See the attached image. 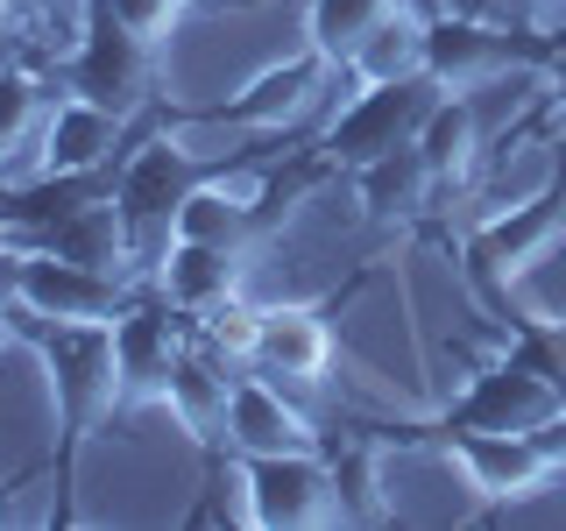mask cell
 <instances>
[{"label": "cell", "mask_w": 566, "mask_h": 531, "mask_svg": "<svg viewBox=\"0 0 566 531\" xmlns=\"http://www.w3.org/2000/svg\"><path fill=\"white\" fill-rule=\"evenodd\" d=\"M220 170L206 149H191L177 128H156V135H135L114 164V206L135 235V262H142V283H149L156 256L170 248V227H177V206Z\"/></svg>", "instance_id": "cell-1"}, {"label": "cell", "mask_w": 566, "mask_h": 531, "mask_svg": "<svg viewBox=\"0 0 566 531\" xmlns=\"http://www.w3.org/2000/svg\"><path fill=\"white\" fill-rule=\"evenodd\" d=\"M447 100V85L432 79V71H418V79H354V93L326 114V128H318L312 149L326 156L333 170H361L376 164V156L403 149V142H418L424 114Z\"/></svg>", "instance_id": "cell-2"}, {"label": "cell", "mask_w": 566, "mask_h": 531, "mask_svg": "<svg viewBox=\"0 0 566 531\" xmlns=\"http://www.w3.org/2000/svg\"><path fill=\"white\" fill-rule=\"evenodd\" d=\"M29 341L50 368V397H57L64 433L85 439L128 404V383H120V362H114V319L106 326H35Z\"/></svg>", "instance_id": "cell-3"}, {"label": "cell", "mask_w": 566, "mask_h": 531, "mask_svg": "<svg viewBox=\"0 0 566 531\" xmlns=\"http://www.w3.org/2000/svg\"><path fill=\"white\" fill-rule=\"evenodd\" d=\"M149 71H156V43L128 35L93 0L78 43L57 58V85H64V93H78V100H93V106H106V114H120V121H135L142 100H149Z\"/></svg>", "instance_id": "cell-4"}, {"label": "cell", "mask_w": 566, "mask_h": 531, "mask_svg": "<svg viewBox=\"0 0 566 531\" xmlns=\"http://www.w3.org/2000/svg\"><path fill=\"white\" fill-rule=\"evenodd\" d=\"M517 29L495 22V14H482V8L447 0V8L424 14V71H432L447 93H482V85L510 79V64H517V58L545 64V43H510Z\"/></svg>", "instance_id": "cell-5"}, {"label": "cell", "mask_w": 566, "mask_h": 531, "mask_svg": "<svg viewBox=\"0 0 566 531\" xmlns=\"http://www.w3.org/2000/svg\"><path fill=\"white\" fill-rule=\"evenodd\" d=\"M128 298H135L128 277H106V270H85V262L50 256V248H29L8 319H14V333H35V326H106Z\"/></svg>", "instance_id": "cell-6"}, {"label": "cell", "mask_w": 566, "mask_h": 531, "mask_svg": "<svg viewBox=\"0 0 566 531\" xmlns=\"http://www.w3.org/2000/svg\"><path fill=\"white\" fill-rule=\"evenodd\" d=\"M553 412H559L553 376L538 362H524V354H503L482 376L460 383V397L447 404L439 433H538Z\"/></svg>", "instance_id": "cell-7"}, {"label": "cell", "mask_w": 566, "mask_h": 531, "mask_svg": "<svg viewBox=\"0 0 566 531\" xmlns=\"http://www.w3.org/2000/svg\"><path fill=\"white\" fill-rule=\"evenodd\" d=\"M191 341V319L170 305L156 283H135V298L114 312V362L128 383V404H156L170 383V362Z\"/></svg>", "instance_id": "cell-8"}, {"label": "cell", "mask_w": 566, "mask_h": 531, "mask_svg": "<svg viewBox=\"0 0 566 531\" xmlns=\"http://www.w3.org/2000/svg\"><path fill=\"white\" fill-rule=\"evenodd\" d=\"M439 447H447L460 489L482 496V503H524V496L559 482V468L538 454L531 433H439Z\"/></svg>", "instance_id": "cell-9"}, {"label": "cell", "mask_w": 566, "mask_h": 531, "mask_svg": "<svg viewBox=\"0 0 566 531\" xmlns=\"http://www.w3.org/2000/svg\"><path fill=\"white\" fill-rule=\"evenodd\" d=\"M227 447L241 460H262V454H318L326 433L312 425V412L291 397V383L262 376V368H241L234 383V404H227Z\"/></svg>", "instance_id": "cell-10"}, {"label": "cell", "mask_w": 566, "mask_h": 531, "mask_svg": "<svg viewBox=\"0 0 566 531\" xmlns=\"http://www.w3.org/2000/svg\"><path fill=\"white\" fill-rule=\"evenodd\" d=\"M248 503H255V524L262 531L333 524V518H340V503H333L326 447H318V454H262V460H248Z\"/></svg>", "instance_id": "cell-11"}, {"label": "cell", "mask_w": 566, "mask_h": 531, "mask_svg": "<svg viewBox=\"0 0 566 531\" xmlns=\"http://www.w3.org/2000/svg\"><path fill=\"white\" fill-rule=\"evenodd\" d=\"M566 235V170L553 177L545 191H531V199L517 206H495L482 227H474V241H468V256H474V270H495V277H524L531 262L545 256Z\"/></svg>", "instance_id": "cell-12"}, {"label": "cell", "mask_w": 566, "mask_h": 531, "mask_svg": "<svg viewBox=\"0 0 566 531\" xmlns=\"http://www.w3.org/2000/svg\"><path fill=\"white\" fill-rule=\"evenodd\" d=\"M57 71L29 58H0V185H22L43 170V121L57 106Z\"/></svg>", "instance_id": "cell-13"}, {"label": "cell", "mask_w": 566, "mask_h": 531, "mask_svg": "<svg viewBox=\"0 0 566 531\" xmlns=\"http://www.w3.org/2000/svg\"><path fill=\"white\" fill-rule=\"evenodd\" d=\"M234 383H241V368L227 362V354H212L199 341H185V354L170 362V383H164V412L170 425L185 439H199V447L220 454L227 447V404H234Z\"/></svg>", "instance_id": "cell-14"}, {"label": "cell", "mask_w": 566, "mask_h": 531, "mask_svg": "<svg viewBox=\"0 0 566 531\" xmlns=\"http://www.w3.org/2000/svg\"><path fill=\"white\" fill-rule=\"evenodd\" d=\"M333 341L326 312L318 305H262V326H255V354H248V368H262V376L291 383V389H318L333 368Z\"/></svg>", "instance_id": "cell-15"}, {"label": "cell", "mask_w": 566, "mask_h": 531, "mask_svg": "<svg viewBox=\"0 0 566 531\" xmlns=\"http://www.w3.org/2000/svg\"><path fill=\"white\" fill-rule=\"evenodd\" d=\"M149 283L185 319H199V312H212V305H227V298L248 291V248H212V241H177L170 235V248L156 256Z\"/></svg>", "instance_id": "cell-16"}, {"label": "cell", "mask_w": 566, "mask_h": 531, "mask_svg": "<svg viewBox=\"0 0 566 531\" xmlns=\"http://www.w3.org/2000/svg\"><path fill=\"white\" fill-rule=\"evenodd\" d=\"M128 142H135V121L106 114L78 93H57L43 121V170H114Z\"/></svg>", "instance_id": "cell-17"}, {"label": "cell", "mask_w": 566, "mask_h": 531, "mask_svg": "<svg viewBox=\"0 0 566 531\" xmlns=\"http://www.w3.org/2000/svg\"><path fill=\"white\" fill-rule=\"evenodd\" d=\"M35 248H50V256H64V262H85V270H106V277H128L142 283V262H135V235H128V220H120V206H114V191H99V199H85L71 220H57Z\"/></svg>", "instance_id": "cell-18"}, {"label": "cell", "mask_w": 566, "mask_h": 531, "mask_svg": "<svg viewBox=\"0 0 566 531\" xmlns=\"http://www.w3.org/2000/svg\"><path fill=\"white\" fill-rule=\"evenodd\" d=\"M418 156L439 185H474L482 177V156H489V121H482V100L474 93H447L424 114L418 128Z\"/></svg>", "instance_id": "cell-19"}, {"label": "cell", "mask_w": 566, "mask_h": 531, "mask_svg": "<svg viewBox=\"0 0 566 531\" xmlns=\"http://www.w3.org/2000/svg\"><path fill=\"white\" fill-rule=\"evenodd\" d=\"M354 177V199H361L368 220H411V212H424V199L439 191V177L424 170V156H418V142H403V149H389L376 156V164H361V170H347Z\"/></svg>", "instance_id": "cell-20"}, {"label": "cell", "mask_w": 566, "mask_h": 531, "mask_svg": "<svg viewBox=\"0 0 566 531\" xmlns=\"http://www.w3.org/2000/svg\"><path fill=\"white\" fill-rule=\"evenodd\" d=\"M389 14L397 0H305V50H318L326 64H354Z\"/></svg>", "instance_id": "cell-21"}, {"label": "cell", "mask_w": 566, "mask_h": 531, "mask_svg": "<svg viewBox=\"0 0 566 531\" xmlns=\"http://www.w3.org/2000/svg\"><path fill=\"white\" fill-rule=\"evenodd\" d=\"M424 71V8L418 0H397V14L361 43V58H354V79H418Z\"/></svg>", "instance_id": "cell-22"}, {"label": "cell", "mask_w": 566, "mask_h": 531, "mask_svg": "<svg viewBox=\"0 0 566 531\" xmlns=\"http://www.w3.org/2000/svg\"><path fill=\"white\" fill-rule=\"evenodd\" d=\"M326 468H333V503H340V524H376V518H389V503H382V447H368V439L326 447Z\"/></svg>", "instance_id": "cell-23"}, {"label": "cell", "mask_w": 566, "mask_h": 531, "mask_svg": "<svg viewBox=\"0 0 566 531\" xmlns=\"http://www.w3.org/2000/svg\"><path fill=\"white\" fill-rule=\"evenodd\" d=\"M99 8L114 14L128 35H142V43H156V50H170L177 29H185V14H191V0H99Z\"/></svg>", "instance_id": "cell-24"}, {"label": "cell", "mask_w": 566, "mask_h": 531, "mask_svg": "<svg viewBox=\"0 0 566 531\" xmlns=\"http://www.w3.org/2000/svg\"><path fill=\"white\" fill-rule=\"evenodd\" d=\"M538 71H545V100L566 114V43H545V64Z\"/></svg>", "instance_id": "cell-25"}, {"label": "cell", "mask_w": 566, "mask_h": 531, "mask_svg": "<svg viewBox=\"0 0 566 531\" xmlns=\"http://www.w3.org/2000/svg\"><path fill=\"white\" fill-rule=\"evenodd\" d=\"M0 58H14V8L0 0Z\"/></svg>", "instance_id": "cell-26"}, {"label": "cell", "mask_w": 566, "mask_h": 531, "mask_svg": "<svg viewBox=\"0 0 566 531\" xmlns=\"http://www.w3.org/2000/svg\"><path fill=\"white\" fill-rule=\"evenodd\" d=\"M8 8H14V22H29V14H43V8H50V0H8Z\"/></svg>", "instance_id": "cell-27"}, {"label": "cell", "mask_w": 566, "mask_h": 531, "mask_svg": "<svg viewBox=\"0 0 566 531\" xmlns=\"http://www.w3.org/2000/svg\"><path fill=\"white\" fill-rule=\"evenodd\" d=\"M8 341H14V319H8V312H0V354H8Z\"/></svg>", "instance_id": "cell-28"}]
</instances>
